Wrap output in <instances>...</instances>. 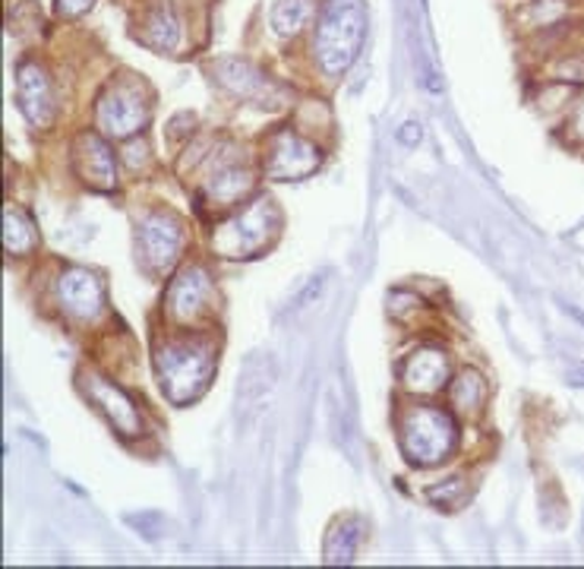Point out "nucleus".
Returning a JSON list of instances; mask_svg holds the SVG:
<instances>
[{
  "label": "nucleus",
  "instance_id": "1",
  "mask_svg": "<svg viewBox=\"0 0 584 569\" xmlns=\"http://www.w3.org/2000/svg\"><path fill=\"white\" fill-rule=\"evenodd\" d=\"M367 39L364 0H325L316 22V61L325 76H342L357 61Z\"/></svg>",
  "mask_w": 584,
  "mask_h": 569
},
{
  "label": "nucleus",
  "instance_id": "2",
  "mask_svg": "<svg viewBox=\"0 0 584 569\" xmlns=\"http://www.w3.org/2000/svg\"><path fill=\"white\" fill-rule=\"evenodd\" d=\"M155 371H158L161 393L168 395L174 405H187L199 399L212 380V351L194 339H177L158 349Z\"/></svg>",
  "mask_w": 584,
  "mask_h": 569
},
{
  "label": "nucleus",
  "instance_id": "3",
  "mask_svg": "<svg viewBox=\"0 0 584 569\" xmlns=\"http://www.w3.org/2000/svg\"><path fill=\"white\" fill-rule=\"evenodd\" d=\"M455 439H458V431H455L452 415L436 405H414L401 421V449L420 468L449 459Z\"/></svg>",
  "mask_w": 584,
  "mask_h": 569
},
{
  "label": "nucleus",
  "instance_id": "4",
  "mask_svg": "<svg viewBox=\"0 0 584 569\" xmlns=\"http://www.w3.org/2000/svg\"><path fill=\"white\" fill-rule=\"evenodd\" d=\"M279 225H282V216L272 206V199H257L247 209H240L234 219L218 225L216 235H212V247H216V254L234 257V260L257 257L262 247L272 244Z\"/></svg>",
  "mask_w": 584,
  "mask_h": 569
},
{
  "label": "nucleus",
  "instance_id": "5",
  "mask_svg": "<svg viewBox=\"0 0 584 569\" xmlns=\"http://www.w3.org/2000/svg\"><path fill=\"white\" fill-rule=\"evenodd\" d=\"M149 121V95L139 80H117L105 89V95L98 99V127L108 136H124L133 139Z\"/></svg>",
  "mask_w": 584,
  "mask_h": 569
},
{
  "label": "nucleus",
  "instance_id": "6",
  "mask_svg": "<svg viewBox=\"0 0 584 569\" xmlns=\"http://www.w3.org/2000/svg\"><path fill=\"white\" fill-rule=\"evenodd\" d=\"M184 247V225L171 213H149L136 228V250L139 260L152 272L171 269L177 254Z\"/></svg>",
  "mask_w": 584,
  "mask_h": 569
},
{
  "label": "nucleus",
  "instance_id": "7",
  "mask_svg": "<svg viewBox=\"0 0 584 569\" xmlns=\"http://www.w3.org/2000/svg\"><path fill=\"white\" fill-rule=\"evenodd\" d=\"M323 155L313 143H306L294 133H279L265 155V175L272 180H301L320 168Z\"/></svg>",
  "mask_w": 584,
  "mask_h": 569
},
{
  "label": "nucleus",
  "instance_id": "8",
  "mask_svg": "<svg viewBox=\"0 0 584 569\" xmlns=\"http://www.w3.org/2000/svg\"><path fill=\"white\" fill-rule=\"evenodd\" d=\"M212 298V279L202 266H187L180 269L168 284V294H165V310L168 317L177 323H190L196 320Z\"/></svg>",
  "mask_w": 584,
  "mask_h": 569
},
{
  "label": "nucleus",
  "instance_id": "9",
  "mask_svg": "<svg viewBox=\"0 0 584 569\" xmlns=\"http://www.w3.org/2000/svg\"><path fill=\"white\" fill-rule=\"evenodd\" d=\"M61 307L73 320H95L105 304V288L98 282V276H92L88 269H66L58 284Z\"/></svg>",
  "mask_w": 584,
  "mask_h": 569
},
{
  "label": "nucleus",
  "instance_id": "10",
  "mask_svg": "<svg viewBox=\"0 0 584 569\" xmlns=\"http://www.w3.org/2000/svg\"><path fill=\"white\" fill-rule=\"evenodd\" d=\"M216 73L218 83L228 89L231 95L247 99V102H253V105H275V99H279V86H275L262 70L247 64V61H240V58L221 61V64L216 66Z\"/></svg>",
  "mask_w": 584,
  "mask_h": 569
},
{
  "label": "nucleus",
  "instance_id": "11",
  "mask_svg": "<svg viewBox=\"0 0 584 569\" xmlns=\"http://www.w3.org/2000/svg\"><path fill=\"white\" fill-rule=\"evenodd\" d=\"M17 99L20 111L32 127L44 131L54 117V99H51V83L39 64H22L17 70Z\"/></svg>",
  "mask_w": 584,
  "mask_h": 569
},
{
  "label": "nucleus",
  "instance_id": "12",
  "mask_svg": "<svg viewBox=\"0 0 584 569\" xmlns=\"http://www.w3.org/2000/svg\"><path fill=\"white\" fill-rule=\"evenodd\" d=\"M86 393L98 402V408L108 415V421L124 434V437H139L143 434V417L136 412L133 399L121 393L117 386H111L102 376H86Z\"/></svg>",
  "mask_w": 584,
  "mask_h": 569
},
{
  "label": "nucleus",
  "instance_id": "13",
  "mask_svg": "<svg viewBox=\"0 0 584 569\" xmlns=\"http://www.w3.org/2000/svg\"><path fill=\"white\" fill-rule=\"evenodd\" d=\"M449 380V361L436 349H420L405 364V386L414 393H436Z\"/></svg>",
  "mask_w": 584,
  "mask_h": 569
},
{
  "label": "nucleus",
  "instance_id": "14",
  "mask_svg": "<svg viewBox=\"0 0 584 569\" xmlns=\"http://www.w3.org/2000/svg\"><path fill=\"white\" fill-rule=\"evenodd\" d=\"M80 153V172L86 175L88 184L95 187H105L111 190L114 187V177H117V162L111 155V146L98 136V133H86L76 146Z\"/></svg>",
  "mask_w": 584,
  "mask_h": 569
},
{
  "label": "nucleus",
  "instance_id": "15",
  "mask_svg": "<svg viewBox=\"0 0 584 569\" xmlns=\"http://www.w3.org/2000/svg\"><path fill=\"white\" fill-rule=\"evenodd\" d=\"M361 519L345 516L335 526L328 528V541H325V563H351L357 545H361Z\"/></svg>",
  "mask_w": 584,
  "mask_h": 569
},
{
  "label": "nucleus",
  "instance_id": "16",
  "mask_svg": "<svg viewBox=\"0 0 584 569\" xmlns=\"http://www.w3.org/2000/svg\"><path fill=\"white\" fill-rule=\"evenodd\" d=\"M39 244V231H35V221L29 219L20 209H7L3 213V247L7 254L13 257H25L32 254Z\"/></svg>",
  "mask_w": 584,
  "mask_h": 569
},
{
  "label": "nucleus",
  "instance_id": "17",
  "mask_svg": "<svg viewBox=\"0 0 584 569\" xmlns=\"http://www.w3.org/2000/svg\"><path fill=\"white\" fill-rule=\"evenodd\" d=\"M250 187H253V175H250L247 168H240V165H225V168H218L216 175L209 177L206 194L212 199H218V203H234V199L247 197Z\"/></svg>",
  "mask_w": 584,
  "mask_h": 569
},
{
  "label": "nucleus",
  "instance_id": "18",
  "mask_svg": "<svg viewBox=\"0 0 584 569\" xmlns=\"http://www.w3.org/2000/svg\"><path fill=\"white\" fill-rule=\"evenodd\" d=\"M310 13H313V0H279L275 7H272V32L279 35V39H291V35H298L306 20H310Z\"/></svg>",
  "mask_w": 584,
  "mask_h": 569
},
{
  "label": "nucleus",
  "instance_id": "19",
  "mask_svg": "<svg viewBox=\"0 0 584 569\" xmlns=\"http://www.w3.org/2000/svg\"><path fill=\"white\" fill-rule=\"evenodd\" d=\"M149 39L158 48H177L180 44V20L174 17L171 7H161V10H155L149 20Z\"/></svg>",
  "mask_w": 584,
  "mask_h": 569
},
{
  "label": "nucleus",
  "instance_id": "20",
  "mask_svg": "<svg viewBox=\"0 0 584 569\" xmlns=\"http://www.w3.org/2000/svg\"><path fill=\"white\" fill-rule=\"evenodd\" d=\"M452 399L461 412H477V405L483 402V380H480V373H461V376L455 380Z\"/></svg>",
  "mask_w": 584,
  "mask_h": 569
},
{
  "label": "nucleus",
  "instance_id": "21",
  "mask_svg": "<svg viewBox=\"0 0 584 569\" xmlns=\"http://www.w3.org/2000/svg\"><path fill=\"white\" fill-rule=\"evenodd\" d=\"M124 162H127V168L131 172H143L146 165L152 162L149 146H146V139L143 136H133L131 143H127V155H124Z\"/></svg>",
  "mask_w": 584,
  "mask_h": 569
},
{
  "label": "nucleus",
  "instance_id": "22",
  "mask_svg": "<svg viewBox=\"0 0 584 569\" xmlns=\"http://www.w3.org/2000/svg\"><path fill=\"white\" fill-rule=\"evenodd\" d=\"M465 497H468V494H465V484L458 482V478H455V482H449V484H442V487H434V490H430V500H434V504L449 506V509H452V506H458V500H465Z\"/></svg>",
  "mask_w": 584,
  "mask_h": 569
},
{
  "label": "nucleus",
  "instance_id": "23",
  "mask_svg": "<svg viewBox=\"0 0 584 569\" xmlns=\"http://www.w3.org/2000/svg\"><path fill=\"white\" fill-rule=\"evenodd\" d=\"M420 136H424V127H420L417 121H405L401 131H398V143L408 146V149H414V146L420 143Z\"/></svg>",
  "mask_w": 584,
  "mask_h": 569
},
{
  "label": "nucleus",
  "instance_id": "24",
  "mask_svg": "<svg viewBox=\"0 0 584 569\" xmlns=\"http://www.w3.org/2000/svg\"><path fill=\"white\" fill-rule=\"evenodd\" d=\"M95 0H58V10L64 17H80V13H88Z\"/></svg>",
  "mask_w": 584,
  "mask_h": 569
},
{
  "label": "nucleus",
  "instance_id": "25",
  "mask_svg": "<svg viewBox=\"0 0 584 569\" xmlns=\"http://www.w3.org/2000/svg\"><path fill=\"white\" fill-rule=\"evenodd\" d=\"M569 383H572V386H584V364L582 368H575V371H569Z\"/></svg>",
  "mask_w": 584,
  "mask_h": 569
},
{
  "label": "nucleus",
  "instance_id": "26",
  "mask_svg": "<svg viewBox=\"0 0 584 569\" xmlns=\"http://www.w3.org/2000/svg\"><path fill=\"white\" fill-rule=\"evenodd\" d=\"M572 124H575V133H578V136H584V102H582V108H578V114H575V121H572Z\"/></svg>",
  "mask_w": 584,
  "mask_h": 569
}]
</instances>
